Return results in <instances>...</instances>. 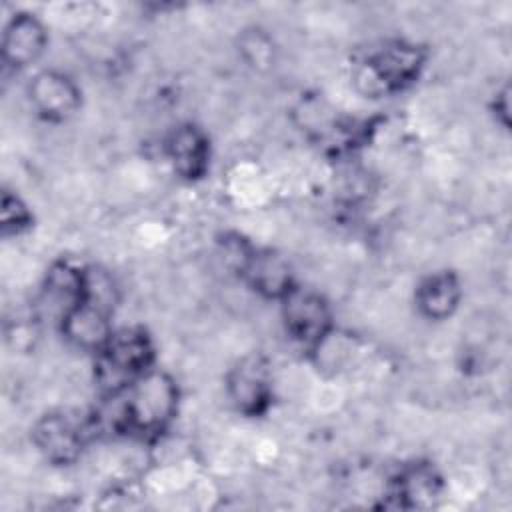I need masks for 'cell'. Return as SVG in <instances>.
I'll return each instance as SVG.
<instances>
[{
	"label": "cell",
	"mask_w": 512,
	"mask_h": 512,
	"mask_svg": "<svg viewBox=\"0 0 512 512\" xmlns=\"http://www.w3.org/2000/svg\"><path fill=\"white\" fill-rule=\"evenodd\" d=\"M272 376L262 356L242 358L228 374V396L232 404L248 414H262L270 404Z\"/></svg>",
	"instance_id": "5"
},
{
	"label": "cell",
	"mask_w": 512,
	"mask_h": 512,
	"mask_svg": "<svg viewBox=\"0 0 512 512\" xmlns=\"http://www.w3.org/2000/svg\"><path fill=\"white\" fill-rule=\"evenodd\" d=\"M46 40V30L38 18L30 14H16L4 30V62L16 70L30 66L44 52Z\"/></svg>",
	"instance_id": "8"
},
{
	"label": "cell",
	"mask_w": 512,
	"mask_h": 512,
	"mask_svg": "<svg viewBox=\"0 0 512 512\" xmlns=\"http://www.w3.org/2000/svg\"><path fill=\"white\" fill-rule=\"evenodd\" d=\"M152 360L154 348L144 330L126 328L114 332L98 350L96 380L106 392L120 394L150 370Z\"/></svg>",
	"instance_id": "2"
},
{
	"label": "cell",
	"mask_w": 512,
	"mask_h": 512,
	"mask_svg": "<svg viewBox=\"0 0 512 512\" xmlns=\"http://www.w3.org/2000/svg\"><path fill=\"white\" fill-rule=\"evenodd\" d=\"M460 300L458 278L450 272H436L422 280L416 290V304L424 316L442 320L450 316Z\"/></svg>",
	"instance_id": "11"
},
{
	"label": "cell",
	"mask_w": 512,
	"mask_h": 512,
	"mask_svg": "<svg viewBox=\"0 0 512 512\" xmlns=\"http://www.w3.org/2000/svg\"><path fill=\"white\" fill-rule=\"evenodd\" d=\"M178 390L170 376L148 370L126 388L120 422L142 436L156 434L174 418Z\"/></svg>",
	"instance_id": "1"
},
{
	"label": "cell",
	"mask_w": 512,
	"mask_h": 512,
	"mask_svg": "<svg viewBox=\"0 0 512 512\" xmlns=\"http://www.w3.org/2000/svg\"><path fill=\"white\" fill-rule=\"evenodd\" d=\"M82 428L70 416L48 414L34 428V442L54 464L74 462L82 450Z\"/></svg>",
	"instance_id": "7"
},
{
	"label": "cell",
	"mask_w": 512,
	"mask_h": 512,
	"mask_svg": "<svg viewBox=\"0 0 512 512\" xmlns=\"http://www.w3.org/2000/svg\"><path fill=\"white\" fill-rule=\"evenodd\" d=\"M240 272L244 274L248 284L264 296L282 298L290 288H294L286 262L272 252L242 250Z\"/></svg>",
	"instance_id": "9"
},
{
	"label": "cell",
	"mask_w": 512,
	"mask_h": 512,
	"mask_svg": "<svg viewBox=\"0 0 512 512\" xmlns=\"http://www.w3.org/2000/svg\"><path fill=\"white\" fill-rule=\"evenodd\" d=\"M438 478L428 468H412L398 480V498L408 506H426L438 496Z\"/></svg>",
	"instance_id": "12"
},
{
	"label": "cell",
	"mask_w": 512,
	"mask_h": 512,
	"mask_svg": "<svg viewBox=\"0 0 512 512\" xmlns=\"http://www.w3.org/2000/svg\"><path fill=\"white\" fill-rule=\"evenodd\" d=\"M30 222V212L28 208L20 202L18 196H12L10 192H4L2 196V228L4 234L8 232H20L28 226Z\"/></svg>",
	"instance_id": "13"
},
{
	"label": "cell",
	"mask_w": 512,
	"mask_h": 512,
	"mask_svg": "<svg viewBox=\"0 0 512 512\" xmlns=\"http://www.w3.org/2000/svg\"><path fill=\"white\" fill-rule=\"evenodd\" d=\"M28 96L34 110L46 120H66L80 106V90L66 74L56 70L38 72L30 86Z\"/></svg>",
	"instance_id": "6"
},
{
	"label": "cell",
	"mask_w": 512,
	"mask_h": 512,
	"mask_svg": "<svg viewBox=\"0 0 512 512\" xmlns=\"http://www.w3.org/2000/svg\"><path fill=\"white\" fill-rule=\"evenodd\" d=\"M280 300L286 330L296 342L318 348L332 334L330 308L318 294L294 286Z\"/></svg>",
	"instance_id": "4"
},
{
	"label": "cell",
	"mask_w": 512,
	"mask_h": 512,
	"mask_svg": "<svg viewBox=\"0 0 512 512\" xmlns=\"http://www.w3.org/2000/svg\"><path fill=\"white\" fill-rule=\"evenodd\" d=\"M424 58L412 44H386L372 52L356 70V84L368 96H382L402 90L420 74Z\"/></svg>",
	"instance_id": "3"
},
{
	"label": "cell",
	"mask_w": 512,
	"mask_h": 512,
	"mask_svg": "<svg viewBox=\"0 0 512 512\" xmlns=\"http://www.w3.org/2000/svg\"><path fill=\"white\" fill-rule=\"evenodd\" d=\"M166 152L174 172L186 180L202 178L208 170V140L200 128L190 124L176 128L168 138Z\"/></svg>",
	"instance_id": "10"
}]
</instances>
